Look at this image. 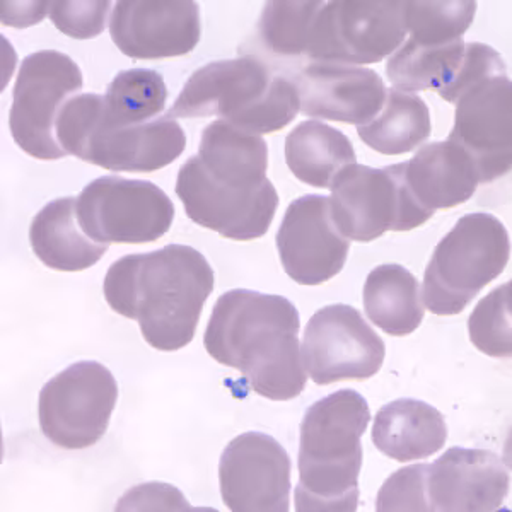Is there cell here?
<instances>
[{"label":"cell","mask_w":512,"mask_h":512,"mask_svg":"<svg viewBox=\"0 0 512 512\" xmlns=\"http://www.w3.org/2000/svg\"><path fill=\"white\" fill-rule=\"evenodd\" d=\"M267 169L262 135L216 120L202 132L197 156L178 171L176 195L198 226L234 241L262 238L279 207Z\"/></svg>","instance_id":"1"},{"label":"cell","mask_w":512,"mask_h":512,"mask_svg":"<svg viewBox=\"0 0 512 512\" xmlns=\"http://www.w3.org/2000/svg\"><path fill=\"white\" fill-rule=\"evenodd\" d=\"M216 275L192 246L168 245L151 253L122 256L103 284L110 308L139 323L147 344L176 352L195 337Z\"/></svg>","instance_id":"2"},{"label":"cell","mask_w":512,"mask_h":512,"mask_svg":"<svg viewBox=\"0 0 512 512\" xmlns=\"http://www.w3.org/2000/svg\"><path fill=\"white\" fill-rule=\"evenodd\" d=\"M299 326V313L287 297L233 289L212 309L205 350L222 366L243 374L256 395L287 402L308 383Z\"/></svg>","instance_id":"3"},{"label":"cell","mask_w":512,"mask_h":512,"mask_svg":"<svg viewBox=\"0 0 512 512\" xmlns=\"http://www.w3.org/2000/svg\"><path fill=\"white\" fill-rule=\"evenodd\" d=\"M369 420L366 398L350 388L335 391L306 410L299 436L296 511H357L361 439Z\"/></svg>","instance_id":"4"},{"label":"cell","mask_w":512,"mask_h":512,"mask_svg":"<svg viewBox=\"0 0 512 512\" xmlns=\"http://www.w3.org/2000/svg\"><path fill=\"white\" fill-rule=\"evenodd\" d=\"M301 111L296 84L256 57L217 60L195 70L169 118L221 117L248 134H274Z\"/></svg>","instance_id":"5"},{"label":"cell","mask_w":512,"mask_h":512,"mask_svg":"<svg viewBox=\"0 0 512 512\" xmlns=\"http://www.w3.org/2000/svg\"><path fill=\"white\" fill-rule=\"evenodd\" d=\"M59 146L67 156L108 171L152 173L180 158L187 135L175 118L117 127L105 117V96L77 94L65 103L55 123Z\"/></svg>","instance_id":"6"},{"label":"cell","mask_w":512,"mask_h":512,"mask_svg":"<svg viewBox=\"0 0 512 512\" xmlns=\"http://www.w3.org/2000/svg\"><path fill=\"white\" fill-rule=\"evenodd\" d=\"M511 256L506 226L485 212L466 214L434 250L425 268L424 303L437 316L460 315Z\"/></svg>","instance_id":"7"},{"label":"cell","mask_w":512,"mask_h":512,"mask_svg":"<svg viewBox=\"0 0 512 512\" xmlns=\"http://www.w3.org/2000/svg\"><path fill=\"white\" fill-rule=\"evenodd\" d=\"M84 86L79 65L65 53L41 50L21 64L12 94V139L31 158L57 161L67 156L57 142L55 123L65 103Z\"/></svg>","instance_id":"8"},{"label":"cell","mask_w":512,"mask_h":512,"mask_svg":"<svg viewBox=\"0 0 512 512\" xmlns=\"http://www.w3.org/2000/svg\"><path fill=\"white\" fill-rule=\"evenodd\" d=\"M77 221L101 245H144L163 238L175 221V205L152 181L101 176L77 197Z\"/></svg>","instance_id":"9"},{"label":"cell","mask_w":512,"mask_h":512,"mask_svg":"<svg viewBox=\"0 0 512 512\" xmlns=\"http://www.w3.org/2000/svg\"><path fill=\"white\" fill-rule=\"evenodd\" d=\"M117 400V379L108 367L76 362L41 388V432L62 449L91 448L108 431Z\"/></svg>","instance_id":"10"},{"label":"cell","mask_w":512,"mask_h":512,"mask_svg":"<svg viewBox=\"0 0 512 512\" xmlns=\"http://www.w3.org/2000/svg\"><path fill=\"white\" fill-rule=\"evenodd\" d=\"M407 38L405 2H323L306 57L328 64H378Z\"/></svg>","instance_id":"11"},{"label":"cell","mask_w":512,"mask_h":512,"mask_svg":"<svg viewBox=\"0 0 512 512\" xmlns=\"http://www.w3.org/2000/svg\"><path fill=\"white\" fill-rule=\"evenodd\" d=\"M330 190L333 222L349 241L371 243L386 231H412L429 221L408 197L400 164L383 169L349 164Z\"/></svg>","instance_id":"12"},{"label":"cell","mask_w":512,"mask_h":512,"mask_svg":"<svg viewBox=\"0 0 512 512\" xmlns=\"http://www.w3.org/2000/svg\"><path fill=\"white\" fill-rule=\"evenodd\" d=\"M383 338L349 304H330L316 311L303 337V366L320 386L345 379L373 378L383 366Z\"/></svg>","instance_id":"13"},{"label":"cell","mask_w":512,"mask_h":512,"mask_svg":"<svg viewBox=\"0 0 512 512\" xmlns=\"http://www.w3.org/2000/svg\"><path fill=\"white\" fill-rule=\"evenodd\" d=\"M222 501L233 512L291 511V458L263 432L234 437L219 461Z\"/></svg>","instance_id":"14"},{"label":"cell","mask_w":512,"mask_h":512,"mask_svg":"<svg viewBox=\"0 0 512 512\" xmlns=\"http://www.w3.org/2000/svg\"><path fill=\"white\" fill-rule=\"evenodd\" d=\"M449 142L472 159L480 183L499 180L512 164V86L509 77H490L456 103Z\"/></svg>","instance_id":"15"},{"label":"cell","mask_w":512,"mask_h":512,"mask_svg":"<svg viewBox=\"0 0 512 512\" xmlns=\"http://www.w3.org/2000/svg\"><path fill=\"white\" fill-rule=\"evenodd\" d=\"M275 243L286 274L301 286H320L340 274L350 250L325 195L296 198L287 207Z\"/></svg>","instance_id":"16"},{"label":"cell","mask_w":512,"mask_h":512,"mask_svg":"<svg viewBox=\"0 0 512 512\" xmlns=\"http://www.w3.org/2000/svg\"><path fill=\"white\" fill-rule=\"evenodd\" d=\"M110 35L130 59L183 57L192 53L202 38L200 7L193 0L115 2Z\"/></svg>","instance_id":"17"},{"label":"cell","mask_w":512,"mask_h":512,"mask_svg":"<svg viewBox=\"0 0 512 512\" xmlns=\"http://www.w3.org/2000/svg\"><path fill=\"white\" fill-rule=\"evenodd\" d=\"M509 489V468L501 456L485 449L451 448L425 465L427 511H497Z\"/></svg>","instance_id":"18"},{"label":"cell","mask_w":512,"mask_h":512,"mask_svg":"<svg viewBox=\"0 0 512 512\" xmlns=\"http://www.w3.org/2000/svg\"><path fill=\"white\" fill-rule=\"evenodd\" d=\"M306 117L366 125L378 115L386 86L378 72L359 65L313 62L294 81Z\"/></svg>","instance_id":"19"},{"label":"cell","mask_w":512,"mask_h":512,"mask_svg":"<svg viewBox=\"0 0 512 512\" xmlns=\"http://www.w3.org/2000/svg\"><path fill=\"white\" fill-rule=\"evenodd\" d=\"M400 168L408 197L429 219L436 210L468 202L480 183L472 159L449 140L427 144Z\"/></svg>","instance_id":"20"},{"label":"cell","mask_w":512,"mask_h":512,"mask_svg":"<svg viewBox=\"0 0 512 512\" xmlns=\"http://www.w3.org/2000/svg\"><path fill=\"white\" fill-rule=\"evenodd\" d=\"M446 441L448 425L443 414L422 400L400 398L384 405L374 419V446L400 463L427 460Z\"/></svg>","instance_id":"21"},{"label":"cell","mask_w":512,"mask_h":512,"mask_svg":"<svg viewBox=\"0 0 512 512\" xmlns=\"http://www.w3.org/2000/svg\"><path fill=\"white\" fill-rule=\"evenodd\" d=\"M77 198H57L33 217L30 245L41 263L59 272H82L103 258L110 246L82 231L77 221Z\"/></svg>","instance_id":"22"},{"label":"cell","mask_w":512,"mask_h":512,"mask_svg":"<svg viewBox=\"0 0 512 512\" xmlns=\"http://www.w3.org/2000/svg\"><path fill=\"white\" fill-rule=\"evenodd\" d=\"M364 308L371 323L391 337L414 333L425 316L419 280L402 265H379L367 275Z\"/></svg>","instance_id":"23"},{"label":"cell","mask_w":512,"mask_h":512,"mask_svg":"<svg viewBox=\"0 0 512 512\" xmlns=\"http://www.w3.org/2000/svg\"><path fill=\"white\" fill-rule=\"evenodd\" d=\"M286 161L297 180L311 187L330 188L335 176L355 164L357 156L344 132L318 120H306L287 135Z\"/></svg>","instance_id":"24"},{"label":"cell","mask_w":512,"mask_h":512,"mask_svg":"<svg viewBox=\"0 0 512 512\" xmlns=\"http://www.w3.org/2000/svg\"><path fill=\"white\" fill-rule=\"evenodd\" d=\"M431 111L424 99L414 93L386 89V99L378 115L357 127L362 142L386 156L407 154L431 137Z\"/></svg>","instance_id":"25"},{"label":"cell","mask_w":512,"mask_h":512,"mask_svg":"<svg viewBox=\"0 0 512 512\" xmlns=\"http://www.w3.org/2000/svg\"><path fill=\"white\" fill-rule=\"evenodd\" d=\"M465 41L446 47H419L405 41L386 64V76L398 91L419 93L443 89L460 67Z\"/></svg>","instance_id":"26"},{"label":"cell","mask_w":512,"mask_h":512,"mask_svg":"<svg viewBox=\"0 0 512 512\" xmlns=\"http://www.w3.org/2000/svg\"><path fill=\"white\" fill-rule=\"evenodd\" d=\"M168 88L164 77L151 69L123 70L105 94V117L111 125L130 127L152 122L166 108Z\"/></svg>","instance_id":"27"},{"label":"cell","mask_w":512,"mask_h":512,"mask_svg":"<svg viewBox=\"0 0 512 512\" xmlns=\"http://www.w3.org/2000/svg\"><path fill=\"white\" fill-rule=\"evenodd\" d=\"M477 2H405L408 41L419 47H446L463 40Z\"/></svg>","instance_id":"28"},{"label":"cell","mask_w":512,"mask_h":512,"mask_svg":"<svg viewBox=\"0 0 512 512\" xmlns=\"http://www.w3.org/2000/svg\"><path fill=\"white\" fill-rule=\"evenodd\" d=\"M323 2H267L258 23L263 45L279 57L306 55L309 31Z\"/></svg>","instance_id":"29"},{"label":"cell","mask_w":512,"mask_h":512,"mask_svg":"<svg viewBox=\"0 0 512 512\" xmlns=\"http://www.w3.org/2000/svg\"><path fill=\"white\" fill-rule=\"evenodd\" d=\"M512 284L506 282L483 297L468 320L470 340L480 352L497 359L512 354Z\"/></svg>","instance_id":"30"},{"label":"cell","mask_w":512,"mask_h":512,"mask_svg":"<svg viewBox=\"0 0 512 512\" xmlns=\"http://www.w3.org/2000/svg\"><path fill=\"white\" fill-rule=\"evenodd\" d=\"M507 76L501 53L485 43H465V53L453 79L437 94L448 103H456L463 94L490 77Z\"/></svg>","instance_id":"31"},{"label":"cell","mask_w":512,"mask_h":512,"mask_svg":"<svg viewBox=\"0 0 512 512\" xmlns=\"http://www.w3.org/2000/svg\"><path fill=\"white\" fill-rule=\"evenodd\" d=\"M111 2H52L50 18L57 30L77 40H89L101 35L106 28V19Z\"/></svg>","instance_id":"32"},{"label":"cell","mask_w":512,"mask_h":512,"mask_svg":"<svg viewBox=\"0 0 512 512\" xmlns=\"http://www.w3.org/2000/svg\"><path fill=\"white\" fill-rule=\"evenodd\" d=\"M424 473L425 463L393 473L379 490L376 511H427Z\"/></svg>","instance_id":"33"},{"label":"cell","mask_w":512,"mask_h":512,"mask_svg":"<svg viewBox=\"0 0 512 512\" xmlns=\"http://www.w3.org/2000/svg\"><path fill=\"white\" fill-rule=\"evenodd\" d=\"M185 495L168 483H142L118 501L117 511H190Z\"/></svg>","instance_id":"34"}]
</instances>
